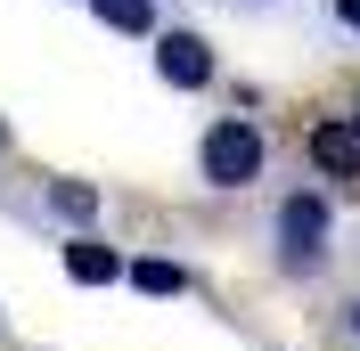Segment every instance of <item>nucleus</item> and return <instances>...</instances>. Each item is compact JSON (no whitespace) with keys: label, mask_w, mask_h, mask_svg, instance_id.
<instances>
[{"label":"nucleus","mask_w":360,"mask_h":351,"mask_svg":"<svg viewBox=\"0 0 360 351\" xmlns=\"http://www.w3.org/2000/svg\"><path fill=\"white\" fill-rule=\"evenodd\" d=\"M328 237H336V213H328V197H278V213H270V245H278V270L287 278H319L328 270Z\"/></svg>","instance_id":"nucleus-1"},{"label":"nucleus","mask_w":360,"mask_h":351,"mask_svg":"<svg viewBox=\"0 0 360 351\" xmlns=\"http://www.w3.org/2000/svg\"><path fill=\"white\" fill-rule=\"evenodd\" d=\"M262 164H270V139H262V123H246V114H229V123H213V131L197 139L205 188H254Z\"/></svg>","instance_id":"nucleus-2"},{"label":"nucleus","mask_w":360,"mask_h":351,"mask_svg":"<svg viewBox=\"0 0 360 351\" xmlns=\"http://www.w3.org/2000/svg\"><path fill=\"white\" fill-rule=\"evenodd\" d=\"M156 74L172 90H205L213 82V41L205 33H156Z\"/></svg>","instance_id":"nucleus-3"},{"label":"nucleus","mask_w":360,"mask_h":351,"mask_svg":"<svg viewBox=\"0 0 360 351\" xmlns=\"http://www.w3.org/2000/svg\"><path fill=\"white\" fill-rule=\"evenodd\" d=\"M311 164H319L328 180H360V123H352V114L311 123Z\"/></svg>","instance_id":"nucleus-4"},{"label":"nucleus","mask_w":360,"mask_h":351,"mask_svg":"<svg viewBox=\"0 0 360 351\" xmlns=\"http://www.w3.org/2000/svg\"><path fill=\"white\" fill-rule=\"evenodd\" d=\"M66 278H74V286H115V278H123V253H115L107 237L74 229V237H66Z\"/></svg>","instance_id":"nucleus-5"},{"label":"nucleus","mask_w":360,"mask_h":351,"mask_svg":"<svg viewBox=\"0 0 360 351\" xmlns=\"http://www.w3.org/2000/svg\"><path fill=\"white\" fill-rule=\"evenodd\" d=\"M41 204H49L58 220H74V229H90V220H98V188H90V180H49Z\"/></svg>","instance_id":"nucleus-6"},{"label":"nucleus","mask_w":360,"mask_h":351,"mask_svg":"<svg viewBox=\"0 0 360 351\" xmlns=\"http://www.w3.org/2000/svg\"><path fill=\"white\" fill-rule=\"evenodd\" d=\"M123 278H131L139 294H188V270H180V262H164V253H148V262H131Z\"/></svg>","instance_id":"nucleus-7"},{"label":"nucleus","mask_w":360,"mask_h":351,"mask_svg":"<svg viewBox=\"0 0 360 351\" xmlns=\"http://www.w3.org/2000/svg\"><path fill=\"white\" fill-rule=\"evenodd\" d=\"M90 17L115 25V33H148V25H156V17H148V0H90Z\"/></svg>","instance_id":"nucleus-8"},{"label":"nucleus","mask_w":360,"mask_h":351,"mask_svg":"<svg viewBox=\"0 0 360 351\" xmlns=\"http://www.w3.org/2000/svg\"><path fill=\"white\" fill-rule=\"evenodd\" d=\"M336 17H344V33H360V0H336Z\"/></svg>","instance_id":"nucleus-9"},{"label":"nucleus","mask_w":360,"mask_h":351,"mask_svg":"<svg viewBox=\"0 0 360 351\" xmlns=\"http://www.w3.org/2000/svg\"><path fill=\"white\" fill-rule=\"evenodd\" d=\"M352 335H360V303H352Z\"/></svg>","instance_id":"nucleus-10"},{"label":"nucleus","mask_w":360,"mask_h":351,"mask_svg":"<svg viewBox=\"0 0 360 351\" xmlns=\"http://www.w3.org/2000/svg\"><path fill=\"white\" fill-rule=\"evenodd\" d=\"M0 139H8V131H0Z\"/></svg>","instance_id":"nucleus-11"},{"label":"nucleus","mask_w":360,"mask_h":351,"mask_svg":"<svg viewBox=\"0 0 360 351\" xmlns=\"http://www.w3.org/2000/svg\"><path fill=\"white\" fill-rule=\"evenodd\" d=\"M352 123H360V114H352Z\"/></svg>","instance_id":"nucleus-12"}]
</instances>
